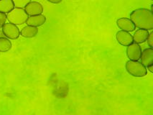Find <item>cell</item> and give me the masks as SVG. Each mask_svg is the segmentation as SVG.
<instances>
[{
	"mask_svg": "<svg viewBox=\"0 0 153 115\" xmlns=\"http://www.w3.org/2000/svg\"><path fill=\"white\" fill-rule=\"evenodd\" d=\"M129 17L135 27L147 30L153 29V14L148 9H137L131 12Z\"/></svg>",
	"mask_w": 153,
	"mask_h": 115,
	"instance_id": "obj_1",
	"label": "cell"
},
{
	"mask_svg": "<svg viewBox=\"0 0 153 115\" xmlns=\"http://www.w3.org/2000/svg\"><path fill=\"white\" fill-rule=\"evenodd\" d=\"M28 17L29 16L26 13L24 9L15 7L10 12H8L7 15V19H8L9 22L16 25H21L26 22Z\"/></svg>",
	"mask_w": 153,
	"mask_h": 115,
	"instance_id": "obj_2",
	"label": "cell"
},
{
	"mask_svg": "<svg viewBox=\"0 0 153 115\" xmlns=\"http://www.w3.org/2000/svg\"><path fill=\"white\" fill-rule=\"evenodd\" d=\"M126 70L134 77H144L147 75V69L141 62L138 61H128L126 63Z\"/></svg>",
	"mask_w": 153,
	"mask_h": 115,
	"instance_id": "obj_3",
	"label": "cell"
},
{
	"mask_svg": "<svg viewBox=\"0 0 153 115\" xmlns=\"http://www.w3.org/2000/svg\"><path fill=\"white\" fill-rule=\"evenodd\" d=\"M1 31L5 37L9 39H11V40H16L20 35V31H19L18 27L16 24L10 22H5L1 27Z\"/></svg>",
	"mask_w": 153,
	"mask_h": 115,
	"instance_id": "obj_4",
	"label": "cell"
},
{
	"mask_svg": "<svg viewBox=\"0 0 153 115\" xmlns=\"http://www.w3.org/2000/svg\"><path fill=\"white\" fill-rule=\"evenodd\" d=\"M142 53V48L138 43L133 42L127 46V56L130 61H139Z\"/></svg>",
	"mask_w": 153,
	"mask_h": 115,
	"instance_id": "obj_5",
	"label": "cell"
},
{
	"mask_svg": "<svg viewBox=\"0 0 153 115\" xmlns=\"http://www.w3.org/2000/svg\"><path fill=\"white\" fill-rule=\"evenodd\" d=\"M28 16L41 15L43 12V7L37 1H30L24 7Z\"/></svg>",
	"mask_w": 153,
	"mask_h": 115,
	"instance_id": "obj_6",
	"label": "cell"
},
{
	"mask_svg": "<svg viewBox=\"0 0 153 115\" xmlns=\"http://www.w3.org/2000/svg\"><path fill=\"white\" fill-rule=\"evenodd\" d=\"M116 38L117 42H118L120 45L123 46H127V47L134 42L133 36L129 33V32L127 31H118L116 34Z\"/></svg>",
	"mask_w": 153,
	"mask_h": 115,
	"instance_id": "obj_7",
	"label": "cell"
},
{
	"mask_svg": "<svg viewBox=\"0 0 153 115\" xmlns=\"http://www.w3.org/2000/svg\"><path fill=\"white\" fill-rule=\"evenodd\" d=\"M117 25L122 30L127 32H132L135 30V25L132 21L129 18H120L117 20Z\"/></svg>",
	"mask_w": 153,
	"mask_h": 115,
	"instance_id": "obj_8",
	"label": "cell"
},
{
	"mask_svg": "<svg viewBox=\"0 0 153 115\" xmlns=\"http://www.w3.org/2000/svg\"><path fill=\"white\" fill-rule=\"evenodd\" d=\"M141 63L145 65V67L149 65H153V49L152 47L146 48L143 51H142L141 56Z\"/></svg>",
	"mask_w": 153,
	"mask_h": 115,
	"instance_id": "obj_9",
	"label": "cell"
},
{
	"mask_svg": "<svg viewBox=\"0 0 153 115\" xmlns=\"http://www.w3.org/2000/svg\"><path fill=\"white\" fill-rule=\"evenodd\" d=\"M46 22V17L45 15H37L33 16H29L26 22L27 25L33 26V27H40L44 24V23Z\"/></svg>",
	"mask_w": 153,
	"mask_h": 115,
	"instance_id": "obj_10",
	"label": "cell"
},
{
	"mask_svg": "<svg viewBox=\"0 0 153 115\" xmlns=\"http://www.w3.org/2000/svg\"><path fill=\"white\" fill-rule=\"evenodd\" d=\"M149 31L145 29H139L134 33L133 35V40L136 43L141 44L147 41V39L149 36Z\"/></svg>",
	"mask_w": 153,
	"mask_h": 115,
	"instance_id": "obj_11",
	"label": "cell"
},
{
	"mask_svg": "<svg viewBox=\"0 0 153 115\" xmlns=\"http://www.w3.org/2000/svg\"><path fill=\"white\" fill-rule=\"evenodd\" d=\"M38 33V29L36 27L27 25L21 30L20 35L25 38H32L35 37Z\"/></svg>",
	"mask_w": 153,
	"mask_h": 115,
	"instance_id": "obj_12",
	"label": "cell"
},
{
	"mask_svg": "<svg viewBox=\"0 0 153 115\" xmlns=\"http://www.w3.org/2000/svg\"><path fill=\"white\" fill-rule=\"evenodd\" d=\"M15 8L12 0H0V12L8 13Z\"/></svg>",
	"mask_w": 153,
	"mask_h": 115,
	"instance_id": "obj_13",
	"label": "cell"
},
{
	"mask_svg": "<svg viewBox=\"0 0 153 115\" xmlns=\"http://www.w3.org/2000/svg\"><path fill=\"white\" fill-rule=\"evenodd\" d=\"M12 42L5 37H0V53L8 52L12 48Z\"/></svg>",
	"mask_w": 153,
	"mask_h": 115,
	"instance_id": "obj_14",
	"label": "cell"
},
{
	"mask_svg": "<svg viewBox=\"0 0 153 115\" xmlns=\"http://www.w3.org/2000/svg\"><path fill=\"white\" fill-rule=\"evenodd\" d=\"M32 0H12L15 7L24 8Z\"/></svg>",
	"mask_w": 153,
	"mask_h": 115,
	"instance_id": "obj_15",
	"label": "cell"
},
{
	"mask_svg": "<svg viewBox=\"0 0 153 115\" xmlns=\"http://www.w3.org/2000/svg\"><path fill=\"white\" fill-rule=\"evenodd\" d=\"M7 21V15L2 12H0V29H1L2 26Z\"/></svg>",
	"mask_w": 153,
	"mask_h": 115,
	"instance_id": "obj_16",
	"label": "cell"
},
{
	"mask_svg": "<svg viewBox=\"0 0 153 115\" xmlns=\"http://www.w3.org/2000/svg\"><path fill=\"white\" fill-rule=\"evenodd\" d=\"M147 44L149 46V47H153V32H151L150 33H149V36L147 39Z\"/></svg>",
	"mask_w": 153,
	"mask_h": 115,
	"instance_id": "obj_17",
	"label": "cell"
},
{
	"mask_svg": "<svg viewBox=\"0 0 153 115\" xmlns=\"http://www.w3.org/2000/svg\"><path fill=\"white\" fill-rule=\"evenodd\" d=\"M49 2L53 3V4H59L62 1V0H47Z\"/></svg>",
	"mask_w": 153,
	"mask_h": 115,
	"instance_id": "obj_18",
	"label": "cell"
},
{
	"mask_svg": "<svg viewBox=\"0 0 153 115\" xmlns=\"http://www.w3.org/2000/svg\"><path fill=\"white\" fill-rule=\"evenodd\" d=\"M146 68H147V70H148L150 73H153V65H149V66L146 67Z\"/></svg>",
	"mask_w": 153,
	"mask_h": 115,
	"instance_id": "obj_19",
	"label": "cell"
},
{
	"mask_svg": "<svg viewBox=\"0 0 153 115\" xmlns=\"http://www.w3.org/2000/svg\"><path fill=\"white\" fill-rule=\"evenodd\" d=\"M151 1H152V0H151Z\"/></svg>",
	"mask_w": 153,
	"mask_h": 115,
	"instance_id": "obj_20",
	"label": "cell"
}]
</instances>
